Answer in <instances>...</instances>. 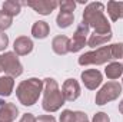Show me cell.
Segmentation results:
<instances>
[{
  "label": "cell",
  "instance_id": "obj_27",
  "mask_svg": "<svg viewBox=\"0 0 123 122\" xmlns=\"http://www.w3.org/2000/svg\"><path fill=\"white\" fill-rule=\"evenodd\" d=\"M36 122H56V118L53 115H40L36 118Z\"/></svg>",
  "mask_w": 123,
  "mask_h": 122
},
{
  "label": "cell",
  "instance_id": "obj_31",
  "mask_svg": "<svg viewBox=\"0 0 123 122\" xmlns=\"http://www.w3.org/2000/svg\"><path fill=\"white\" fill-rule=\"evenodd\" d=\"M85 122H89V121H85Z\"/></svg>",
  "mask_w": 123,
  "mask_h": 122
},
{
  "label": "cell",
  "instance_id": "obj_9",
  "mask_svg": "<svg viewBox=\"0 0 123 122\" xmlns=\"http://www.w3.org/2000/svg\"><path fill=\"white\" fill-rule=\"evenodd\" d=\"M26 4L31 7L36 13L47 16L50 14L56 7H59V1L56 0H27Z\"/></svg>",
  "mask_w": 123,
  "mask_h": 122
},
{
  "label": "cell",
  "instance_id": "obj_13",
  "mask_svg": "<svg viewBox=\"0 0 123 122\" xmlns=\"http://www.w3.org/2000/svg\"><path fill=\"white\" fill-rule=\"evenodd\" d=\"M52 49L56 55L63 56V55H67L70 52V39L64 34H59V36H55L53 40H52Z\"/></svg>",
  "mask_w": 123,
  "mask_h": 122
},
{
  "label": "cell",
  "instance_id": "obj_3",
  "mask_svg": "<svg viewBox=\"0 0 123 122\" xmlns=\"http://www.w3.org/2000/svg\"><path fill=\"white\" fill-rule=\"evenodd\" d=\"M44 88H43V101H42V108L52 114V112H57L62 106L64 105V96L62 93L59 83L53 79V78H46L43 79Z\"/></svg>",
  "mask_w": 123,
  "mask_h": 122
},
{
  "label": "cell",
  "instance_id": "obj_18",
  "mask_svg": "<svg viewBox=\"0 0 123 122\" xmlns=\"http://www.w3.org/2000/svg\"><path fill=\"white\" fill-rule=\"evenodd\" d=\"M14 89V79L4 75L0 76V96H10Z\"/></svg>",
  "mask_w": 123,
  "mask_h": 122
},
{
  "label": "cell",
  "instance_id": "obj_6",
  "mask_svg": "<svg viewBox=\"0 0 123 122\" xmlns=\"http://www.w3.org/2000/svg\"><path fill=\"white\" fill-rule=\"evenodd\" d=\"M0 66L1 70L13 79L23 73V65L14 52H4L3 55H0Z\"/></svg>",
  "mask_w": 123,
  "mask_h": 122
},
{
  "label": "cell",
  "instance_id": "obj_30",
  "mask_svg": "<svg viewBox=\"0 0 123 122\" xmlns=\"http://www.w3.org/2000/svg\"><path fill=\"white\" fill-rule=\"evenodd\" d=\"M0 72H3V70H1V66H0Z\"/></svg>",
  "mask_w": 123,
  "mask_h": 122
},
{
  "label": "cell",
  "instance_id": "obj_23",
  "mask_svg": "<svg viewBox=\"0 0 123 122\" xmlns=\"http://www.w3.org/2000/svg\"><path fill=\"white\" fill-rule=\"evenodd\" d=\"M59 122H76V114L70 109H64L59 116Z\"/></svg>",
  "mask_w": 123,
  "mask_h": 122
},
{
  "label": "cell",
  "instance_id": "obj_26",
  "mask_svg": "<svg viewBox=\"0 0 123 122\" xmlns=\"http://www.w3.org/2000/svg\"><path fill=\"white\" fill-rule=\"evenodd\" d=\"M9 46V36L4 32H0V52Z\"/></svg>",
  "mask_w": 123,
  "mask_h": 122
},
{
  "label": "cell",
  "instance_id": "obj_1",
  "mask_svg": "<svg viewBox=\"0 0 123 122\" xmlns=\"http://www.w3.org/2000/svg\"><path fill=\"white\" fill-rule=\"evenodd\" d=\"M105 4L100 1L89 3L83 10V22L94 29V33H110V23L105 16Z\"/></svg>",
  "mask_w": 123,
  "mask_h": 122
},
{
  "label": "cell",
  "instance_id": "obj_2",
  "mask_svg": "<svg viewBox=\"0 0 123 122\" xmlns=\"http://www.w3.org/2000/svg\"><path fill=\"white\" fill-rule=\"evenodd\" d=\"M44 83L42 79L39 78H29L26 81H22L17 88H16V96L19 99V102L25 106H31L34 105L40 95L43 93Z\"/></svg>",
  "mask_w": 123,
  "mask_h": 122
},
{
  "label": "cell",
  "instance_id": "obj_21",
  "mask_svg": "<svg viewBox=\"0 0 123 122\" xmlns=\"http://www.w3.org/2000/svg\"><path fill=\"white\" fill-rule=\"evenodd\" d=\"M13 23V17L10 14H7L6 12L0 10V32H4L6 29H9Z\"/></svg>",
  "mask_w": 123,
  "mask_h": 122
},
{
  "label": "cell",
  "instance_id": "obj_5",
  "mask_svg": "<svg viewBox=\"0 0 123 122\" xmlns=\"http://www.w3.org/2000/svg\"><path fill=\"white\" fill-rule=\"evenodd\" d=\"M122 88L123 85H120L116 81H110V82L105 83L99 89V92L96 93V98H94L96 105L102 106V105H106V103H109L112 101H116L122 93Z\"/></svg>",
  "mask_w": 123,
  "mask_h": 122
},
{
  "label": "cell",
  "instance_id": "obj_20",
  "mask_svg": "<svg viewBox=\"0 0 123 122\" xmlns=\"http://www.w3.org/2000/svg\"><path fill=\"white\" fill-rule=\"evenodd\" d=\"M74 20V14L73 13H66V12H60L56 17V23L60 29H67Z\"/></svg>",
  "mask_w": 123,
  "mask_h": 122
},
{
  "label": "cell",
  "instance_id": "obj_24",
  "mask_svg": "<svg viewBox=\"0 0 123 122\" xmlns=\"http://www.w3.org/2000/svg\"><path fill=\"white\" fill-rule=\"evenodd\" d=\"M112 47V56L113 59H123V43H113L110 45Z\"/></svg>",
  "mask_w": 123,
  "mask_h": 122
},
{
  "label": "cell",
  "instance_id": "obj_7",
  "mask_svg": "<svg viewBox=\"0 0 123 122\" xmlns=\"http://www.w3.org/2000/svg\"><path fill=\"white\" fill-rule=\"evenodd\" d=\"M89 26L82 20V23H79L76 32L73 33V37L70 39V52L76 53L80 52L86 45H87V34H89Z\"/></svg>",
  "mask_w": 123,
  "mask_h": 122
},
{
  "label": "cell",
  "instance_id": "obj_4",
  "mask_svg": "<svg viewBox=\"0 0 123 122\" xmlns=\"http://www.w3.org/2000/svg\"><path fill=\"white\" fill-rule=\"evenodd\" d=\"M110 61H113V56H112V47L109 45V46H102L96 50H90L80 55L77 62L80 66H89V65L99 66V65H106Z\"/></svg>",
  "mask_w": 123,
  "mask_h": 122
},
{
  "label": "cell",
  "instance_id": "obj_17",
  "mask_svg": "<svg viewBox=\"0 0 123 122\" xmlns=\"http://www.w3.org/2000/svg\"><path fill=\"white\" fill-rule=\"evenodd\" d=\"M105 75L110 81L119 79L123 75V63H120V62H110V63H107V66L105 69Z\"/></svg>",
  "mask_w": 123,
  "mask_h": 122
},
{
  "label": "cell",
  "instance_id": "obj_8",
  "mask_svg": "<svg viewBox=\"0 0 123 122\" xmlns=\"http://www.w3.org/2000/svg\"><path fill=\"white\" fill-rule=\"evenodd\" d=\"M80 78H82V82L85 83V86L89 91L97 89L103 82V75L97 69H86V70H83Z\"/></svg>",
  "mask_w": 123,
  "mask_h": 122
},
{
  "label": "cell",
  "instance_id": "obj_14",
  "mask_svg": "<svg viewBox=\"0 0 123 122\" xmlns=\"http://www.w3.org/2000/svg\"><path fill=\"white\" fill-rule=\"evenodd\" d=\"M107 14L110 17L112 22H116L119 19H123V1H115V0H110L107 1Z\"/></svg>",
  "mask_w": 123,
  "mask_h": 122
},
{
  "label": "cell",
  "instance_id": "obj_16",
  "mask_svg": "<svg viewBox=\"0 0 123 122\" xmlns=\"http://www.w3.org/2000/svg\"><path fill=\"white\" fill-rule=\"evenodd\" d=\"M49 33H50V27H49L47 22L37 20V22L33 23V26H31V34H33V37H36V39H46L49 36Z\"/></svg>",
  "mask_w": 123,
  "mask_h": 122
},
{
  "label": "cell",
  "instance_id": "obj_10",
  "mask_svg": "<svg viewBox=\"0 0 123 122\" xmlns=\"http://www.w3.org/2000/svg\"><path fill=\"white\" fill-rule=\"evenodd\" d=\"M62 93L64 96V101H69V102H73L76 101L80 93H82V89H80V85L76 79L70 78V79H66L62 85Z\"/></svg>",
  "mask_w": 123,
  "mask_h": 122
},
{
  "label": "cell",
  "instance_id": "obj_15",
  "mask_svg": "<svg viewBox=\"0 0 123 122\" xmlns=\"http://www.w3.org/2000/svg\"><path fill=\"white\" fill-rule=\"evenodd\" d=\"M112 32L110 33H94L93 32L92 34H90V37L87 39V46H90V47H97L99 49V46H102V45H106L107 42H110L112 40Z\"/></svg>",
  "mask_w": 123,
  "mask_h": 122
},
{
  "label": "cell",
  "instance_id": "obj_12",
  "mask_svg": "<svg viewBox=\"0 0 123 122\" xmlns=\"http://www.w3.org/2000/svg\"><path fill=\"white\" fill-rule=\"evenodd\" d=\"M33 40L27 36H19L16 37L14 43H13V49H14V53L17 56H26L29 55L31 50H33Z\"/></svg>",
  "mask_w": 123,
  "mask_h": 122
},
{
  "label": "cell",
  "instance_id": "obj_29",
  "mask_svg": "<svg viewBox=\"0 0 123 122\" xmlns=\"http://www.w3.org/2000/svg\"><path fill=\"white\" fill-rule=\"evenodd\" d=\"M119 112L123 115V99L120 101V103H119Z\"/></svg>",
  "mask_w": 123,
  "mask_h": 122
},
{
  "label": "cell",
  "instance_id": "obj_25",
  "mask_svg": "<svg viewBox=\"0 0 123 122\" xmlns=\"http://www.w3.org/2000/svg\"><path fill=\"white\" fill-rule=\"evenodd\" d=\"M92 122H110V118L106 112H96L93 115Z\"/></svg>",
  "mask_w": 123,
  "mask_h": 122
},
{
  "label": "cell",
  "instance_id": "obj_19",
  "mask_svg": "<svg viewBox=\"0 0 123 122\" xmlns=\"http://www.w3.org/2000/svg\"><path fill=\"white\" fill-rule=\"evenodd\" d=\"M22 4H23V3L16 1V0H6V1H3L1 10L6 12L7 14H10L12 17H14V16H17V14L20 13V10H22Z\"/></svg>",
  "mask_w": 123,
  "mask_h": 122
},
{
  "label": "cell",
  "instance_id": "obj_28",
  "mask_svg": "<svg viewBox=\"0 0 123 122\" xmlns=\"http://www.w3.org/2000/svg\"><path fill=\"white\" fill-rule=\"evenodd\" d=\"M19 122H36V116L33 114H25Z\"/></svg>",
  "mask_w": 123,
  "mask_h": 122
},
{
  "label": "cell",
  "instance_id": "obj_11",
  "mask_svg": "<svg viewBox=\"0 0 123 122\" xmlns=\"http://www.w3.org/2000/svg\"><path fill=\"white\" fill-rule=\"evenodd\" d=\"M19 116V108L13 102L0 99V122H13Z\"/></svg>",
  "mask_w": 123,
  "mask_h": 122
},
{
  "label": "cell",
  "instance_id": "obj_22",
  "mask_svg": "<svg viewBox=\"0 0 123 122\" xmlns=\"http://www.w3.org/2000/svg\"><path fill=\"white\" fill-rule=\"evenodd\" d=\"M77 3L73 1V0H63L59 3V7H60V12H66V13H73L74 9H76Z\"/></svg>",
  "mask_w": 123,
  "mask_h": 122
}]
</instances>
